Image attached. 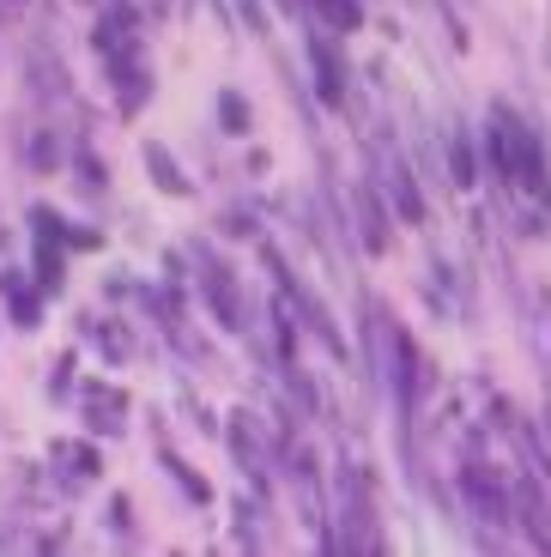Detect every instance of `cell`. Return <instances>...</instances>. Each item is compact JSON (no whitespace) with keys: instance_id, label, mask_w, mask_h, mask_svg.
Segmentation results:
<instances>
[{"instance_id":"9c48e42d","label":"cell","mask_w":551,"mask_h":557,"mask_svg":"<svg viewBox=\"0 0 551 557\" xmlns=\"http://www.w3.org/2000/svg\"><path fill=\"white\" fill-rule=\"evenodd\" d=\"M30 164H37V170L56 164V139H37V146H30Z\"/></svg>"},{"instance_id":"277c9868","label":"cell","mask_w":551,"mask_h":557,"mask_svg":"<svg viewBox=\"0 0 551 557\" xmlns=\"http://www.w3.org/2000/svg\"><path fill=\"white\" fill-rule=\"evenodd\" d=\"M316 7H321V18H328L333 30H358V25H364V7H358V0H316Z\"/></svg>"},{"instance_id":"3957f363","label":"cell","mask_w":551,"mask_h":557,"mask_svg":"<svg viewBox=\"0 0 551 557\" xmlns=\"http://www.w3.org/2000/svg\"><path fill=\"white\" fill-rule=\"evenodd\" d=\"M388 195H394V207H400V219H425V200L413 195V176H406V170H388Z\"/></svg>"},{"instance_id":"ba28073f","label":"cell","mask_w":551,"mask_h":557,"mask_svg":"<svg viewBox=\"0 0 551 557\" xmlns=\"http://www.w3.org/2000/svg\"><path fill=\"white\" fill-rule=\"evenodd\" d=\"M473 503H479V509H485L491 521H503V497H497V491L485 485V479H473Z\"/></svg>"},{"instance_id":"5b68a950","label":"cell","mask_w":551,"mask_h":557,"mask_svg":"<svg viewBox=\"0 0 551 557\" xmlns=\"http://www.w3.org/2000/svg\"><path fill=\"white\" fill-rule=\"evenodd\" d=\"M449 164H455L461 188H473V146H467V134H449Z\"/></svg>"},{"instance_id":"6da1fadb","label":"cell","mask_w":551,"mask_h":557,"mask_svg":"<svg viewBox=\"0 0 551 557\" xmlns=\"http://www.w3.org/2000/svg\"><path fill=\"white\" fill-rule=\"evenodd\" d=\"M309 55H316V91H321V103H340L345 79H340V61H333V49H328V42H316Z\"/></svg>"},{"instance_id":"30bf717a","label":"cell","mask_w":551,"mask_h":557,"mask_svg":"<svg viewBox=\"0 0 551 557\" xmlns=\"http://www.w3.org/2000/svg\"><path fill=\"white\" fill-rule=\"evenodd\" d=\"M79 176H85V188H103V170H97L91 158H79Z\"/></svg>"},{"instance_id":"7a4b0ae2","label":"cell","mask_w":551,"mask_h":557,"mask_svg":"<svg viewBox=\"0 0 551 557\" xmlns=\"http://www.w3.org/2000/svg\"><path fill=\"white\" fill-rule=\"evenodd\" d=\"M146 164H152V176H158V188H164V195H188V176L176 170V158H170L158 139L146 146Z\"/></svg>"},{"instance_id":"52a82bcc","label":"cell","mask_w":551,"mask_h":557,"mask_svg":"<svg viewBox=\"0 0 551 557\" xmlns=\"http://www.w3.org/2000/svg\"><path fill=\"white\" fill-rule=\"evenodd\" d=\"M7 292H13V315L25 321V327H30V321H37V304H30V297H25V285H19V273H7Z\"/></svg>"},{"instance_id":"8992f818","label":"cell","mask_w":551,"mask_h":557,"mask_svg":"<svg viewBox=\"0 0 551 557\" xmlns=\"http://www.w3.org/2000/svg\"><path fill=\"white\" fill-rule=\"evenodd\" d=\"M219 122L231 127V134H243V127H248V110H243V98H231V91H224V98H219Z\"/></svg>"}]
</instances>
